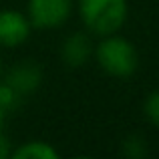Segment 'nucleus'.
Masks as SVG:
<instances>
[{
	"label": "nucleus",
	"instance_id": "nucleus-1",
	"mask_svg": "<svg viewBox=\"0 0 159 159\" xmlns=\"http://www.w3.org/2000/svg\"><path fill=\"white\" fill-rule=\"evenodd\" d=\"M93 58L97 61L99 69L113 79H129L139 66L137 47L119 32L101 36V40L95 44Z\"/></svg>",
	"mask_w": 159,
	"mask_h": 159
},
{
	"label": "nucleus",
	"instance_id": "nucleus-2",
	"mask_svg": "<svg viewBox=\"0 0 159 159\" xmlns=\"http://www.w3.org/2000/svg\"><path fill=\"white\" fill-rule=\"evenodd\" d=\"M77 8L85 30L99 39L119 32L129 18L127 0H79Z\"/></svg>",
	"mask_w": 159,
	"mask_h": 159
},
{
	"label": "nucleus",
	"instance_id": "nucleus-3",
	"mask_svg": "<svg viewBox=\"0 0 159 159\" xmlns=\"http://www.w3.org/2000/svg\"><path fill=\"white\" fill-rule=\"evenodd\" d=\"M75 10V0H28L26 16L32 28L54 30L69 22Z\"/></svg>",
	"mask_w": 159,
	"mask_h": 159
},
{
	"label": "nucleus",
	"instance_id": "nucleus-4",
	"mask_svg": "<svg viewBox=\"0 0 159 159\" xmlns=\"http://www.w3.org/2000/svg\"><path fill=\"white\" fill-rule=\"evenodd\" d=\"M32 34V24L26 12L4 8L0 10V48L22 47Z\"/></svg>",
	"mask_w": 159,
	"mask_h": 159
},
{
	"label": "nucleus",
	"instance_id": "nucleus-5",
	"mask_svg": "<svg viewBox=\"0 0 159 159\" xmlns=\"http://www.w3.org/2000/svg\"><path fill=\"white\" fill-rule=\"evenodd\" d=\"M95 54L93 34L87 30H77L65 36L58 48V57L69 69H81L87 62H91Z\"/></svg>",
	"mask_w": 159,
	"mask_h": 159
},
{
	"label": "nucleus",
	"instance_id": "nucleus-6",
	"mask_svg": "<svg viewBox=\"0 0 159 159\" xmlns=\"http://www.w3.org/2000/svg\"><path fill=\"white\" fill-rule=\"evenodd\" d=\"M43 79H44L43 66L34 61H20L2 75V81L8 83L22 97L39 91V87L43 85Z\"/></svg>",
	"mask_w": 159,
	"mask_h": 159
},
{
	"label": "nucleus",
	"instance_id": "nucleus-7",
	"mask_svg": "<svg viewBox=\"0 0 159 159\" xmlns=\"http://www.w3.org/2000/svg\"><path fill=\"white\" fill-rule=\"evenodd\" d=\"M12 159H58V151L47 141L32 139L12 149Z\"/></svg>",
	"mask_w": 159,
	"mask_h": 159
},
{
	"label": "nucleus",
	"instance_id": "nucleus-8",
	"mask_svg": "<svg viewBox=\"0 0 159 159\" xmlns=\"http://www.w3.org/2000/svg\"><path fill=\"white\" fill-rule=\"evenodd\" d=\"M121 151L129 159H143L147 155V141L141 135H137V133L127 135L123 139V143H121Z\"/></svg>",
	"mask_w": 159,
	"mask_h": 159
},
{
	"label": "nucleus",
	"instance_id": "nucleus-9",
	"mask_svg": "<svg viewBox=\"0 0 159 159\" xmlns=\"http://www.w3.org/2000/svg\"><path fill=\"white\" fill-rule=\"evenodd\" d=\"M22 99H24L22 95H18L8 83L0 81V109H2L6 115L10 111H14V109H18L20 103H22Z\"/></svg>",
	"mask_w": 159,
	"mask_h": 159
},
{
	"label": "nucleus",
	"instance_id": "nucleus-10",
	"mask_svg": "<svg viewBox=\"0 0 159 159\" xmlns=\"http://www.w3.org/2000/svg\"><path fill=\"white\" fill-rule=\"evenodd\" d=\"M143 115L151 125L159 127V89L151 91L143 103Z\"/></svg>",
	"mask_w": 159,
	"mask_h": 159
},
{
	"label": "nucleus",
	"instance_id": "nucleus-11",
	"mask_svg": "<svg viewBox=\"0 0 159 159\" xmlns=\"http://www.w3.org/2000/svg\"><path fill=\"white\" fill-rule=\"evenodd\" d=\"M12 149H14V145H12L10 139L0 131V159H10L12 157Z\"/></svg>",
	"mask_w": 159,
	"mask_h": 159
},
{
	"label": "nucleus",
	"instance_id": "nucleus-12",
	"mask_svg": "<svg viewBox=\"0 0 159 159\" xmlns=\"http://www.w3.org/2000/svg\"><path fill=\"white\" fill-rule=\"evenodd\" d=\"M4 119H6V113L0 109V131H2V127H4Z\"/></svg>",
	"mask_w": 159,
	"mask_h": 159
},
{
	"label": "nucleus",
	"instance_id": "nucleus-13",
	"mask_svg": "<svg viewBox=\"0 0 159 159\" xmlns=\"http://www.w3.org/2000/svg\"><path fill=\"white\" fill-rule=\"evenodd\" d=\"M2 75H4V65H2V54H0V81H2Z\"/></svg>",
	"mask_w": 159,
	"mask_h": 159
}]
</instances>
